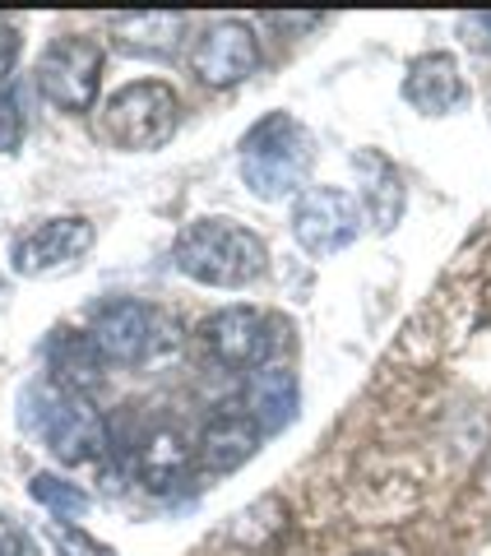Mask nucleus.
I'll return each mask as SVG.
<instances>
[{
    "label": "nucleus",
    "mask_w": 491,
    "mask_h": 556,
    "mask_svg": "<svg viewBox=\"0 0 491 556\" xmlns=\"http://www.w3.org/2000/svg\"><path fill=\"white\" fill-rule=\"evenodd\" d=\"M172 260L204 288H246L269 269V247L232 218H200L177 237Z\"/></svg>",
    "instance_id": "f257e3e1"
},
{
    "label": "nucleus",
    "mask_w": 491,
    "mask_h": 556,
    "mask_svg": "<svg viewBox=\"0 0 491 556\" xmlns=\"http://www.w3.org/2000/svg\"><path fill=\"white\" fill-rule=\"evenodd\" d=\"M311 163H315V139L288 112H269L241 139V181L251 186L255 200L297 195L311 177Z\"/></svg>",
    "instance_id": "f03ea898"
},
{
    "label": "nucleus",
    "mask_w": 491,
    "mask_h": 556,
    "mask_svg": "<svg viewBox=\"0 0 491 556\" xmlns=\"http://www.w3.org/2000/svg\"><path fill=\"white\" fill-rule=\"evenodd\" d=\"M24 404H28V427L47 441V450L56 459L84 464V459H98L102 455V445H108V427H102L98 408L84 394L33 386L24 394Z\"/></svg>",
    "instance_id": "7ed1b4c3"
},
{
    "label": "nucleus",
    "mask_w": 491,
    "mask_h": 556,
    "mask_svg": "<svg viewBox=\"0 0 491 556\" xmlns=\"http://www.w3.org/2000/svg\"><path fill=\"white\" fill-rule=\"evenodd\" d=\"M102 130L121 149H158L177 130V93L163 79H139L126 84L112 102L102 108Z\"/></svg>",
    "instance_id": "20e7f679"
},
{
    "label": "nucleus",
    "mask_w": 491,
    "mask_h": 556,
    "mask_svg": "<svg viewBox=\"0 0 491 556\" xmlns=\"http://www.w3.org/2000/svg\"><path fill=\"white\" fill-rule=\"evenodd\" d=\"M98 79H102V42L89 38V33H65L38 61V89L61 112H89L98 102Z\"/></svg>",
    "instance_id": "39448f33"
},
{
    "label": "nucleus",
    "mask_w": 491,
    "mask_h": 556,
    "mask_svg": "<svg viewBox=\"0 0 491 556\" xmlns=\"http://www.w3.org/2000/svg\"><path fill=\"white\" fill-rule=\"evenodd\" d=\"M362 232V204L339 186H306L292 204V237L306 255H339Z\"/></svg>",
    "instance_id": "423d86ee"
},
{
    "label": "nucleus",
    "mask_w": 491,
    "mask_h": 556,
    "mask_svg": "<svg viewBox=\"0 0 491 556\" xmlns=\"http://www.w3.org/2000/svg\"><path fill=\"white\" fill-rule=\"evenodd\" d=\"M102 362H121V367H130V362H149L153 353H163L172 343L167 334V320L158 316L153 306L144 302H112L98 311L93 320V334Z\"/></svg>",
    "instance_id": "0eeeda50"
},
{
    "label": "nucleus",
    "mask_w": 491,
    "mask_h": 556,
    "mask_svg": "<svg viewBox=\"0 0 491 556\" xmlns=\"http://www.w3.org/2000/svg\"><path fill=\"white\" fill-rule=\"evenodd\" d=\"M204 343L223 367L260 371L278 353V325L255 306H227L204 320Z\"/></svg>",
    "instance_id": "6e6552de"
},
{
    "label": "nucleus",
    "mask_w": 491,
    "mask_h": 556,
    "mask_svg": "<svg viewBox=\"0 0 491 556\" xmlns=\"http://www.w3.org/2000/svg\"><path fill=\"white\" fill-rule=\"evenodd\" d=\"M255 65H260V42L251 24H241V20L209 24L196 38V47H190V70H196L209 89H232L246 75H255Z\"/></svg>",
    "instance_id": "1a4fd4ad"
},
{
    "label": "nucleus",
    "mask_w": 491,
    "mask_h": 556,
    "mask_svg": "<svg viewBox=\"0 0 491 556\" xmlns=\"http://www.w3.org/2000/svg\"><path fill=\"white\" fill-rule=\"evenodd\" d=\"M93 247V223L89 218H47L42 228H33L20 247H14V269L24 278H38L56 265H70Z\"/></svg>",
    "instance_id": "9d476101"
},
{
    "label": "nucleus",
    "mask_w": 491,
    "mask_h": 556,
    "mask_svg": "<svg viewBox=\"0 0 491 556\" xmlns=\"http://www.w3.org/2000/svg\"><path fill=\"white\" fill-rule=\"evenodd\" d=\"M464 98H468V89H464V75L450 51H427V56H417L408 65V75H403V102H413L423 116H445L459 108Z\"/></svg>",
    "instance_id": "9b49d317"
},
{
    "label": "nucleus",
    "mask_w": 491,
    "mask_h": 556,
    "mask_svg": "<svg viewBox=\"0 0 491 556\" xmlns=\"http://www.w3.org/2000/svg\"><path fill=\"white\" fill-rule=\"evenodd\" d=\"M260 422L251 413H218L209 417L204 431H200V464L209 468V473H232V468H241L246 459L260 450Z\"/></svg>",
    "instance_id": "f8f14e48"
},
{
    "label": "nucleus",
    "mask_w": 491,
    "mask_h": 556,
    "mask_svg": "<svg viewBox=\"0 0 491 556\" xmlns=\"http://www.w3.org/2000/svg\"><path fill=\"white\" fill-rule=\"evenodd\" d=\"M353 172H357V186H362V208L372 218L376 232H394L399 218H403V181L394 163L376 149H357L353 153Z\"/></svg>",
    "instance_id": "ddd939ff"
},
{
    "label": "nucleus",
    "mask_w": 491,
    "mask_h": 556,
    "mask_svg": "<svg viewBox=\"0 0 491 556\" xmlns=\"http://www.w3.org/2000/svg\"><path fill=\"white\" fill-rule=\"evenodd\" d=\"M181 33H186V20L181 14H167V10H139V14H116L112 20V38L121 51L158 56V61L177 56Z\"/></svg>",
    "instance_id": "4468645a"
},
{
    "label": "nucleus",
    "mask_w": 491,
    "mask_h": 556,
    "mask_svg": "<svg viewBox=\"0 0 491 556\" xmlns=\"http://www.w3.org/2000/svg\"><path fill=\"white\" fill-rule=\"evenodd\" d=\"M246 399H251V417L260 431H284L297 417V376L288 367H260L251 371Z\"/></svg>",
    "instance_id": "2eb2a0df"
},
{
    "label": "nucleus",
    "mask_w": 491,
    "mask_h": 556,
    "mask_svg": "<svg viewBox=\"0 0 491 556\" xmlns=\"http://www.w3.org/2000/svg\"><path fill=\"white\" fill-rule=\"evenodd\" d=\"M47 357H51V376H56V390H75L84 394L102 376V353L89 334H75V329H61L56 339L47 343Z\"/></svg>",
    "instance_id": "dca6fc26"
},
{
    "label": "nucleus",
    "mask_w": 491,
    "mask_h": 556,
    "mask_svg": "<svg viewBox=\"0 0 491 556\" xmlns=\"http://www.w3.org/2000/svg\"><path fill=\"white\" fill-rule=\"evenodd\" d=\"M135 468L153 492H172V486L186 482V473H190V450L181 445L177 431H149L135 455Z\"/></svg>",
    "instance_id": "f3484780"
},
{
    "label": "nucleus",
    "mask_w": 491,
    "mask_h": 556,
    "mask_svg": "<svg viewBox=\"0 0 491 556\" xmlns=\"http://www.w3.org/2000/svg\"><path fill=\"white\" fill-rule=\"evenodd\" d=\"M278 529H284V501L278 496H260L255 506H246L237 519H232V543L237 547H265L269 538H278Z\"/></svg>",
    "instance_id": "a211bd4d"
},
{
    "label": "nucleus",
    "mask_w": 491,
    "mask_h": 556,
    "mask_svg": "<svg viewBox=\"0 0 491 556\" xmlns=\"http://www.w3.org/2000/svg\"><path fill=\"white\" fill-rule=\"evenodd\" d=\"M28 492H33V501H42V506L56 515V519H75V515L89 510V496H84L79 486L61 482L56 473H38V478L28 482Z\"/></svg>",
    "instance_id": "6ab92c4d"
},
{
    "label": "nucleus",
    "mask_w": 491,
    "mask_h": 556,
    "mask_svg": "<svg viewBox=\"0 0 491 556\" xmlns=\"http://www.w3.org/2000/svg\"><path fill=\"white\" fill-rule=\"evenodd\" d=\"M47 543L56 547L61 556H112L108 543H98V538H89L75 525H61V519H51V525H47Z\"/></svg>",
    "instance_id": "aec40b11"
},
{
    "label": "nucleus",
    "mask_w": 491,
    "mask_h": 556,
    "mask_svg": "<svg viewBox=\"0 0 491 556\" xmlns=\"http://www.w3.org/2000/svg\"><path fill=\"white\" fill-rule=\"evenodd\" d=\"M24 130H28V121H24V93L20 89H5V93H0V153H20Z\"/></svg>",
    "instance_id": "412c9836"
},
{
    "label": "nucleus",
    "mask_w": 491,
    "mask_h": 556,
    "mask_svg": "<svg viewBox=\"0 0 491 556\" xmlns=\"http://www.w3.org/2000/svg\"><path fill=\"white\" fill-rule=\"evenodd\" d=\"M14 61H20V28H14L10 20H0V93L14 89V84H10Z\"/></svg>",
    "instance_id": "4be33fe9"
},
{
    "label": "nucleus",
    "mask_w": 491,
    "mask_h": 556,
    "mask_svg": "<svg viewBox=\"0 0 491 556\" xmlns=\"http://www.w3.org/2000/svg\"><path fill=\"white\" fill-rule=\"evenodd\" d=\"M0 556H38L33 538L14 525V519H5V515H0Z\"/></svg>",
    "instance_id": "5701e85b"
},
{
    "label": "nucleus",
    "mask_w": 491,
    "mask_h": 556,
    "mask_svg": "<svg viewBox=\"0 0 491 556\" xmlns=\"http://www.w3.org/2000/svg\"><path fill=\"white\" fill-rule=\"evenodd\" d=\"M459 33H464V42L473 51H491V14H464Z\"/></svg>",
    "instance_id": "b1692460"
}]
</instances>
